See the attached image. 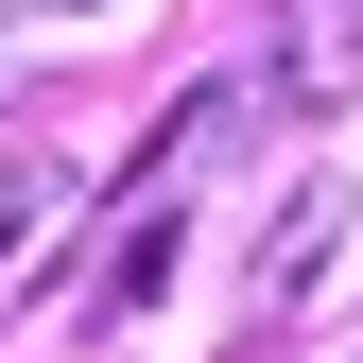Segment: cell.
Returning a JSON list of instances; mask_svg holds the SVG:
<instances>
[{
	"mask_svg": "<svg viewBox=\"0 0 363 363\" xmlns=\"http://www.w3.org/2000/svg\"><path fill=\"white\" fill-rule=\"evenodd\" d=\"M277 104L294 121L363 104V0H277Z\"/></svg>",
	"mask_w": 363,
	"mask_h": 363,
	"instance_id": "cell-1",
	"label": "cell"
},
{
	"mask_svg": "<svg viewBox=\"0 0 363 363\" xmlns=\"http://www.w3.org/2000/svg\"><path fill=\"white\" fill-rule=\"evenodd\" d=\"M329 242H346V191H294V208H277V259H259V294L294 311L311 277H329Z\"/></svg>",
	"mask_w": 363,
	"mask_h": 363,
	"instance_id": "cell-2",
	"label": "cell"
},
{
	"mask_svg": "<svg viewBox=\"0 0 363 363\" xmlns=\"http://www.w3.org/2000/svg\"><path fill=\"white\" fill-rule=\"evenodd\" d=\"M173 277V208H139V225H121V242H104V311H139Z\"/></svg>",
	"mask_w": 363,
	"mask_h": 363,
	"instance_id": "cell-3",
	"label": "cell"
}]
</instances>
